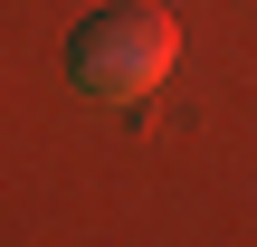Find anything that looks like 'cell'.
<instances>
[{
    "mask_svg": "<svg viewBox=\"0 0 257 247\" xmlns=\"http://www.w3.org/2000/svg\"><path fill=\"white\" fill-rule=\"evenodd\" d=\"M172 67H181V19H172L162 0H105V10L76 19V38H67V76H76V95H95V105H134V95H153Z\"/></svg>",
    "mask_w": 257,
    "mask_h": 247,
    "instance_id": "6da1fadb",
    "label": "cell"
}]
</instances>
